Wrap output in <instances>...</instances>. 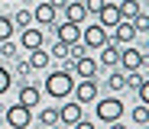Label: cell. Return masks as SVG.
<instances>
[{"mask_svg": "<svg viewBox=\"0 0 149 129\" xmlns=\"http://www.w3.org/2000/svg\"><path fill=\"white\" fill-rule=\"evenodd\" d=\"M71 90H74V74L68 68H58L52 74H45V94L52 100H65V97H71Z\"/></svg>", "mask_w": 149, "mask_h": 129, "instance_id": "obj_1", "label": "cell"}, {"mask_svg": "<svg viewBox=\"0 0 149 129\" xmlns=\"http://www.w3.org/2000/svg\"><path fill=\"white\" fill-rule=\"evenodd\" d=\"M94 110H97V119H101V123L123 119V100H120V97H97Z\"/></svg>", "mask_w": 149, "mask_h": 129, "instance_id": "obj_2", "label": "cell"}, {"mask_svg": "<svg viewBox=\"0 0 149 129\" xmlns=\"http://www.w3.org/2000/svg\"><path fill=\"white\" fill-rule=\"evenodd\" d=\"M33 123V110L23 107V103H13V107H7V126L10 129H29Z\"/></svg>", "mask_w": 149, "mask_h": 129, "instance_id": "obj_3", "label": "cell"}, {"mask_svg": "<svg viewBox=\"0 0 149 129\" xmlns=\"http://www.w3.org/2000/svg\"><path fill=\"white\" fill-rule=\"evenodd\" d=\"M110 36H107V26H101V23H94V26H88V29H81V45L84 48H101L104 42H107Z\"/></svg>", "mask_w": 149, "mask_h": 129, "instance_id": "obj_4", "label": "cell"}, {"mask_svg": "<svg viewBox=\"0 0 149 129\" xmlns=\"http://www.w3.org/2000/svg\"><path fill=\"white\" fill-rule=\"evenodd\" d=\"M74 100L78 103H94L97 100V77H81V81H74Z\"/></svg>", "mask_w": 149, "mask_h": 129, "instance_id": "obj_5", "label": "cell"}, {"mask_svg": "<svg viewBox=\"0 0 149 129\" xmlns=\"http://www.w3.org/2000/svg\"><path fill=\"white\" fill-rule=\"evenodd\" d=\"M120 65H123V71H136V68H143V65H146V52L136 48V45L130 42L127 48L120 52Z\"/></svg>", "mask_w": 149, "mask_h": 129, "instance_id": "obj_6", "label": "cell"}, {"mask_svg": "<svg viewBox=\"0 0 149 129\" xmlns=\"http://www.w3.org/2000/svg\"><path fill=\"white\" fill-rule=\"evenodd\" d=\"M133 39H136V29H133V23H130V19H117L110 42H117V45H130Z\"/></svg>", "mask_w": 149, "mask_h": 129, "instance_id": "obj_7", "label": "cell"}, {"mask_svg": "<svg viewBox=\"0 0 149 129\" xmlns=\"http://www.w3.org/2000/svg\"><path fill=\"white\" fill-rule=\"evenodd\" d=\"M71 74H74V77H97V61H94L91 55L74 58V61H71Z\"/></svg>", "mask_w": 149, "mask_h": 129, "instance_id": "obj_8", "label": "cell"}, {"mask_svg": "<svg viewBox=\"0 0 149 129\" xmlns=\"http://www.w3.org/2000/svg\"><path fill=\"white\" fill-rule=\"evenodd\" d=\"M33 19L39 23V26H55V19H58V10L49 3V0H42V3L33 10Z\"/></svg>", "mask_w": 149, "mask_h": 129, "instance_id": "obj_9", "label": "cell"}, {"mask_svg": "<svg viewBox=\"0 0 149 129\" xmlns=\"http://www.w3.org/2000/svg\"><path fill=\"white\" fill-rule=\"evenodd\" d=\"M97 52H101V55H97V61H101V65H107V68H117V65H120V45H117V42L107 39Z\"/></svg>", "mask_w": 149, "mask_h": 129, "instance_id": "obj_10", "label": "cell"}, {"mask_svg": "<svg viewBox=\"0 0 149 129\" xmlns=\"http://www.w3.org/2000/svg\"><path fill=\"white\" fill-rule=\"evenodd\" d=\"M58 29V42H65V45H74V42H81V26L78 23H62V26H55Z\"/></svg>", "mask_w": 149, "mask_h": 129, "instance_id": "obj_11", "label": "cell"}, {"mask_svg": "<svg viewBox=\"0 0 149 129\" xmlns=\"http://www.w3.org/2000/svg\"><path fill=\"white\" fill-rule=\"evenodd\" d=\"M84 103H78V100H74V103H65V107L58 110V123H65V126H74V123H78L81 116H84Z\"/></svg>", "mask_w": 149, "mask_h": 129, "instance_id": "obj_12", "label": "cell"}, {"mask_svg": "<svg viewBox=\"0 0 149 129\" xmlns=\"http://www.w3.org/2000/svg\"><path fill=\"white\" fill-rule=\"evenodd\" d=\"M62 13H65V19H68V23H78V26L88 19V10H84L81 0H68V3L62 7Z\"/></svg>", "mask_w": 149, "mask_h": 129, "instance_id": "obj_13", "label": "cell"}, {"mask_svg": "<svg viewBox=\"0 0 149 129\" xmlns=\"http://www.w3.org/2000/svg\"><path fill=\"white\" fill-rule=\"evenodd\" d=\"M19 45L26 48V52L39 48V45H42V29H36V26H26V29L19 32Z\"/></svg>", "mask_w": 149, "mask_h": 129, "instance_id": "obj_14", "label": "cell"}, {"mask_svg": "<svg viewBox=\"0 0 149 129\" xmlns=\"http://www.w3.org/2000/svg\"><path fill=\"white\" fill-rule=\"evenodd\" d=\"M39 100H42V90H39V87H33V84H23V87H19V100H16V103H23V107L33 110V107H39Z\"/></svg>", "mask_w": 149, "mask_h": 129, "instance_id": "obj_15", "label": "cell"}, {"mask_svg": "<svg viewBox=\"0 0 149 129\" xmlns=\"http://www.w3.org/2000/svg\"><path fill=\"white\" fill-rule=\"evenodd\" d=\"M49 61H52V55H49V48H42V45H39V48H33V52H29V58H26V65H29V68H36V71H45V68H49Z\"/></svg>", "mask_w": 149, "mask_h": 129, "instance_id": "obj_16", "label": "cell"}, {"mask_svg": "<svg viewBox=\"0 0 149 129\" xmlns=\"http://www.w3.org/2000/svg\"><path fill=\"white\" fill-rule=\"evenodd\" d=\"M120 13H117V3H110V0H104V7L97 10V23L101 26H117Z\"/></svg>", "mask_w": 149, "mask_h": 129, "instance_id": "obj_17", "label": "cell"}, {"mask_svg": "<svg viewBox=\"0 0 149 129\" xmlns=\"http://www.w3.org/2000/svg\"><path fill=\"white\" fill-rule=\"evenodd\" d=\"M117 13H120V19H133L139 13V0H123V3H117Z\"/></svg>", "mask_w": 149, "mask_h": 129, "instance_id": "obj_18", "label": "cell"}, {"mask_svg": "<svg viewBox=\"0 0 149 129\" xmlns=\"http://www.w3.org/2000/svg\"><path fill=\"white\" fill-rule=\"evenodd\" d=\"M39 126L55 129V126H58V110H55V107H45V110L39 113Z\"/></svg>", "mask_w": 149, "mask_h": 129, "instance_id": "obj_19", "label": "cell"}, {"mask_svg": "<svg viewBox=\"0 0 149 129\" xmlns=\"http://www.w3.org/2000/svg\"><path fill=\"white\" fill-rule=\"evenodd\" d=\"M10 19H13V26H19V29H26V26L33 23V10H16V13H13Z\"/></svg>", "mask_w": 149, "mask_h": 129, "instance_id": "obj_20", "label": "cell"}, {"mask_svg": "<svg viewBox=\"0 0 149 129\" xmlns=\"http://www.w3.org/2000/svg\"><path fill=\"white\" fill-rule=\"evenodd\" d=\"M13 19L10 16H0V42H7V39H13Z\"/></svg>", "mask_w": 149, "mask_h": 129, "instance_id": "obj_21", "label": "cell"}, {"mask_svg": "<svg viewBox=\"0 0 149 129\" xmlns=\"http://www.w3.org/2000/svg\"><path fill=\"white\" fill-rule=\"evenodd\" d=\"M130 116H133V123H136V126H146V123H149V107H146V103H139V107H133V113H130Z\"/></svg>", "mask_w": 149, "mask_h": 129, "instance_id": "obj_22", "label": "cell"}, {"mask_svg": "<svg viewBox=\"0 0 149 129\" xmlns=\"http://www.w3.org/2000/svg\"><path fill=\"white\" fill-rule=\"evenodd\" d=\"M130 23H133V29H136V36H139V32H149V16H146L143 10H139V13H136V16L130 19Z\"/></svg>", "mask_w": 149, "mask_h": 129, "instance_id": "obj_23", "label": "cell"}, {"mask_svg": "<svg viewBox=\"0 0 149 129\" xmlns=\"http://www.w3.org/2000/svg\"><path fill=\"white\" fill-rule=\"evenodd\" d=\"M107 87H110V90H123V87H127V81H123V71H113V74L107 77Z\"/></svg>", "mask_w": 149, "mask_h": 129, "instance_id": "obj_24", "label": "cell"}, {"mask_svg": "<svg viewBox=\"0 0 149 129\" xmlns=\"http://www.w3.org/2000/svg\"><path fill=\"white\" fill-rule=\"evenodd\" d=\"M10 84H13V74H10L3 65H0V97H3V94L10 90Z\"/></svg>", "mask_w": 149, "mask_h": 129, "instance_id": "obj_25", "label": "cell"}, {"mask_svg": "<svg viewBox=\"0 0 149 129\" xmlns=\"http://www.w3.org/2000/svg\"><path fill=\"white\" fill-rule=\"evenodd\" d=\"M0 55H3V58H16V55H19V48L13 45V39H7V42H0Z\"/></svg>", "mask_w": 149, "mask_h": 129, "instance_id": "obj_26", "label": "cell"}, {"mask_svg": "<svg viewBox=\"0 0 149 129\" xmlns=\"http://www.w3.org/2000/svg\"><path fill=\"white\" fill-rule=\"evenodd\" d=\"M49 55H52V58H62V61H68V45H65V42H55L52 48H49Z\"/></svg>", "mask_w": 149, "mask_h": 129, "instance_id": "obj_27", "label": "cell"}, {"mask_svg": "<svg viewBox=\"0 0 149 129\" xmlns=\"http://www.w3.org/2000/svg\"><path fill=\"white\" fill-rule=\"evenodd\" d=\"M136 97H139V103H149V77H143L136 84Z\"/></svg>", "mask_w": 149, "mask_h": 129, "instance_id": "obj_28", "label": "cell"}, {"mask_svg": "<svg viewBox=\"0 0 149 129\" xmlns=\"http://www.w3.org/2000/svg\"><path fill=\"white\" fill-rule=\"evenodd\" d=\"M101 7H104V0H88V3H84V10L94 13V16H97V10H101Z\"/></svg>", "mask_w": 149, "mask_h": 129, "instance_id": "obj_29", "label": "cell"}, {"mask_svg": "<svg viewBox=\"0 0 149 129\" xmlns=\"http://www.w3.org/2000/svg\"><path fill=\"white\" fill-rule=\"evenodd\" d=\"M71 129H97V126H94V123H91V119H84V116H81V119H78V123H74V126H71Z\"/></svg>", "mask_w": 149, "mask_h": 129, "instance_id": "obj_30", "label": "cell"}, {"mask_svg": "<svg viewBox=\"0 0 149 129\" xmlns=\"http://www.w3.org/2000/svg\"><path fill=\"white\" fill-rule=\"evenodd\" d=\"M26 71H33V68H29L26 61H16V74H19V77H23V74H26Z\"/></svg>", "mask_w": 149, "mask_h": 129, "instance_id": "obj_31", "label": "cell"}, {"mask_svg": "<svg viewBox=\"0 0 149 129\" xmlns=\"http://www.w3.org/2000/svg\"><path fill=\"white\" fill-rule=\"evenodd\" d=\"M49 3H52V7H55V10H62V7H65V3H68V0H49Z\"/></svg>", "mask_w": 149, "mask_h": 129, "instance_id": "obj_32", "label": "cell"}, {"mask_svg": "<svg viewBox=\"0 0 149 129\" xmlns=\"http://www.w3.org/2000/svg\"><path fill=\"white\" fill-rule=\"evenodd\" d=\"M107 126H110V129H127V126H123L120 119H113V123H107Z\"/></svg>", "mask_w": 149, "mask_h": 129, "instance_id": "obj_33", "label": "cell"}]
</instances>
